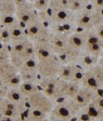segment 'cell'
I'll use <instances>...</instances> for the list:
<instances>
[{"label":"cell","instance_id":"cell-1","mask_svg":"<svg viewBox=\"0 0 103 121\" xmlns=\"http://www.w3.org/2000/svg\"><path fill=\"white\" fill-rule=\"evenodd\" d=\"M82 110L72 98H65L55 102L48 116L62 121H74L78 118Z\"/></svg>","mask_w":103,"mask_h":121},{"label":"cell","instance_id":"cell-2","mask_svg":"<svg viewBox=\"0 0 103 121\" xmlns=\"http://www.w3.org/2000/svg\"><path fill=\"white\" fill-rule=\"evenodd\" d=\"M82 87L99 93L103 88V67L94 63L83 70L79 80Z\"/></svg>","mask_w":103,"mask_h":121},{"label":"cell","instance_id":"cell-3","mask_svg":"<svg viewBox=\"0 0 103 121\" xmlns=\"http://www.w3.org/2000/svg\"><path fill=\"white\" fill-rule=\"evenodd\" d=\"M102 22V16L97 11L88 7L84 10L75 14L73 26L76 30L77 29L79 31H90Z\"/></svg>","mask_w":103,"mask_h":121},{"label":"cell","instance_id":"cell-4","mask_svg":"<svg viewBox=\"0 0 103 121\" xmlns=\"http://www.w3.org/2000/svg\"><path fill=\"white\" fill-rule=\"evenodd\" d=\"M27 36L34 43L48 42L53 30L50 26L41 20L26 26Z\"/></svg>","mask_w":103,"mask_h":121},{"label":"cell","instance_id":"cell-5","mask_svg":"<svg viewBox=\"0 0 103 121\" xmlns=\"http://www.w3.org/2000/svg\"><path fill=\"white\" fill-rule=\"evenodd\" d=\"M0 78L8 88H18L22 83L19 71L11 64L9 58L0 59Z\"/></svg>","mask_w":103,"mask_h":121},{"label":"cell","instance_id":"cell-6","mask_svg":"<svg viewBox=\"0 0 103 121\" xmlns=\"http://www.w3.org/2000/svg\"><path fill=\"white\" fill-rule=\"evenodd\" d=\"M26 103L28 108L42 111L47 115L50 114L55 105V102L47 97L40 91L28 96L26 98Z\"/></svg>","mask_w":103,"mask_h":121},{"label":"cell","instance_id":"cell-7","mask_svg":"<svg viewBox=\"0 0 103 121\" xmlns=\"http://www.w3.org/2000/svg\"><path fill=\"white\" fill-rule=\"evenodd\" d=\"M27 109V103H15L5 98L0 109V116L13 120H21L24 117Z\"/></svg>","mask_w":103,"mask_h":121},{"label":"cell","instance_id":"cell-8","mask_svg":"<svg viewBox=\"0 0 103 121\" xmlns=\"http://www.w3.org/2000/svg\"><path fill=\"white\" fill-rule=\"evenodd\" d=\"M38 84L42 93L53 102H57L62 99L59 91V78L58 77L39 78Z\"/></svg>","mask_w":103,"mask_h":121},{"label":"cell","instance_id":"cell-9","mask_svg":"<svg viewBox=\"0 0 103 121\" xmlns=\"http://www.w3.org/2000/svg\"><path fill=\"white\" fill-rule=\"evenodd\" d=\"M83 70L84 68H82V67L77 64V62L61 64L58 73V78L64 81L79 82Z\"/></svg>","mask_w":103,"mask_h":121},{"label":"cell","instance_id":"cell-10","mask_svg":"<svg viewBox=\"0 0 103 121\" xmlns=\"http://www.w3.org/2000/svg\"><path fill=\"white\" fill-rule=\"evenodd\" d=\"M68 33H65V32L53 31L52 35L49 39V43L58 57L63 56L70 50L67 44Z\"/></svg>","mask_w":103,"mask_h":121},{"label":"cell","instance_id":"cell-11","mask_svg":"<svg viewBox=\"0 0 103 121\" xmlns=\"http://www.w3.org/2000/svg\"><path fill=\"white\" fill-rule=\"evenodd\" d=\"M34 45L35 59L38 62H48V61H58L59 57L51 47L48 42L34 43Z\"/></svg>","mask_w":103,"mask_h":121},{"label":"cell","instance_id":"cell-12","mask_svg":"<svg viewBox=\"0 0 103 121\" xmlns=\"http://www.w3.org/2000/svg\"><path fill=\"white\" fill-rule=\"evenodd\" d=\"M67 44L69 49L75 53L80 56L83 55L86 46L84 31L73 30L70 32L67 36Z\"/></svg>","mask_w":103,"mask_h":121},{"label":"cell","instance_id":"cell-13","mask_svg":"<svg viewBox=\"0 0 103 121\" xmlns=\"http://www.w3.org/2000/svg\"><path fill=\"white\" fill-rule=\"evenodd\" d=\"M60 62L58 61H48V62H38L37 61V73L39 78L58 77L59 70L60 67Z\"/></svg>","mask_w":103,"mask_h":121},{"label":"cell","instance_id":"cell-14","mask_svg":"<svg viewBox=\"0 0 103 121\" xmlns=\"http://www.w3.org/2000/svg\"><path fill=\"white\" fill-rule=\"evenodd\" d=\"M15 16H16V18H17V20L19 21L20 23L22 24L25 26H29L30 24L40 20L39 14L34 9V7L16 10Z\"/></svg>","mask_w":103,"mask_h":121},{"label":"cell","instance_id":"cell-15","mask_svg":"<svg viewBox=\"0 0 103 121\" xmlns=\"http://www.w3.org/2000/svg\"><path fill=\"white\" fill-rule=\"evenodd\" d=\"M99 93L94 92V91H90L88 89H86L84 87H80L78 92L77 93V95H75L72 98L74 100V102L78 105L82 109L85 108L87 106H88L92 101L94 100V98L98 95Z\"/></svg>","mask_w":103,"mask_h":121},{"label":"cell","instance_id":"cell-16","mask_svg":"<svg viewBox=\"0 0 103 121\" xmlns=\"http://www.w3.org/2000/svg\"><path fill=\"white\" fill-rule=\"evenodd\" d=\"M81 85L77 81H64L59 79V91L62 99L73 98L78 92Z\"/></svg>","mask_w":103,"mask_h":121},{"label":"cell","instance_id":"cell-17","mask_svg":"<svg viewBox=\"0 0 103 121\" xmlns=\"http://www.w3.org/2000/svg\"><path fill=\"white\" fill-rule=\"evenodd\" d=\"M9 32L10 43L13 42L21 41L25 39H28L26 33V26L21 23H18L15 26L9 28Z\"/></svg>","mask_w":103,"mask_h":121},{"label":"cell","instance_id":"cell-18","mask_svg":"<svg viewBox=\"0 0 103 121\" xmlns=\"http://www.w3.org/2000/svg\"><path fill=\"white\" fill-rule=\"evenodd\" d=\"M5 98L15 103H26V97L18 88H8Z\"/></svg>","mask_w":103,"mask_h":121},{"label":"cell","instance_id":"cell-19","mask_svg":"<svg viewBox=\"0 0 103 121\" xmlns=\"http://www.w3.org/2000/svg\"><path fill=\"white\" fill-rule=\"evenodd\" d=\"M19 91L25 97H28L29 95L36 93L40 91L38 83H31V82H22L18 87Z\"/></svg>","mask_w":103,"mask_h":121},{"label":"cell","instance_id":"cell-20","mask_svg":"<svg viewBox=\"0 0 103 121\" xmlns=\"http://www.w3.org/2000/svg\"><path fill=\"white\" fill-rule=\"evenodd\" d=\"M67 7L70 11L77 14L88 8V3L87 0H68Z\"/></svg>","mask_w":103,"mask_h":121},{"label":"cell","instance_id":"cell-21","mask_svg":"<svg viewBox=\"0 0 103 121\" xmlns=\"http://www.w3.org/2000/svg\"><path fill=\"white\" fill-rule=\"evenodd\" d=\"M102 51H103V43H94V44H91V45L87 46L85 48L84 53L87 54L88 56H89L90 57H92L94 60H95V62H96L97 58L102 53Z\"/></svg>","mask_w":103,"mask_h":121},{"label":"cell","instance_id":"cell-22","mask_svg":"<svg viewBox=\"0 0 103 121\" xmlns=\"http://www.w3.org/2000/svg\"><path fill=\"white\" fill-rule=\"evenodd\" d=\"M0 22L2 24L3 27L10 28L15 26L16 24L20 23L17 20L15 14H7V15H0Z\"/></svg>","mask_w":103,"mask_h":121},{"label":"cell","instance_id":"cell-23","mask_svg":"<svg viewBox=\"0 0 103 121\" xmlns=\"http://www.w3.org/2000/svg\"><path fill=\"white\" fill-rule=\"evenodd\" d=\"M25 113H26V115H25L26 118L33 121H42L43 119H46V117H48V115L45 113L44 112L30 108H28Z\"/></svg>","mask_w":103,"mask_h":121},{"label":"cell","instance_id":"cell-24","mask_svg":"<svg viewBox=\"0 0 103 121\" xmlns=\"http://www.w3.org/2000/svg\"><path fill=\"white\" fill-rule=\"evenodd\" d=\"M32 4L38 13H45L49 9L51 0H34Z\"/></svg>","mask_w":103,"mask_h":121},{"label":"cell","instance_id":"cell-25","mask_svg":"<svg viewBox=\"0 0 103 121\" xmlns=\"http://www.w3.org/2000/svg\"><path fill=\"white\" fill-rule=\"evenodd\" d=\"M15 9L14 4H7L0 0V15H7V14H15Z\"/></svg>","mask_w":103,"mask_h":121},{"label":"cell","instance_id":"cell-26","mask_svg":"<svg viewBox=\"0 0 103 121\" xmlns=\"http://www.w3.org/2000/svg\"><path fill=\"white\" fill-rule=\"evenodd\" d=\"M13 3L16 10L28 9V8L33 7V4H30L29 2H28L27 0H13Z\"/></svg>","mask_w":103,"mask_h":121},{"label":"cell","instance_id":"cell-27","mask_svg":"<svg viewBox=\"0 0 103 121\" xmlns=\"http://www.w3.org/2000/svg\"><path fill=\"white\" fill-rule=\"evenodd\" d=\"M90 9H94L95 11H101L103 10V0H92L89 3Z\"/></svg>","mask_w":103,"mask_h":121},{"label":"cell","instance_id":"cell-28","mask_svg":"<svg viewBox=\"0 0 103 121\" xmlns=\"http://www.w3.org/2000/svg\"><path fill=\"white\" fill-rule=\"evenodd\" d=\"M9 58V45L0 40V59Z\"/></svg>","mask_w":103,"mask_h":121},{"label":"cell","instance_id":"cell-29","mask_svg":"<svg viewBox=\"0 0 103 121\" xmlns=\"http://www.w3.org/2000/svg\"><path fill=\"white\" fill-rule=\"evenodd\" d=\"M94 33L96 34V36L99 38V39L103 43V22L101 24H99L98 26L93 29Z\"/></svg>","mask_w":103,"mask_h":121},{"label":"cell","instance_id":"cell-30","mask_svg":"<svg viewBox=\"0 0 103 121\" xmlns=\"http://www.w3.org/2000/svg\"><path fill=\"white\" fill-rule=\"evenodd\" d=\"M7 90H8V87L5 84V83H4V81L2 80V78H0V95L3 96V97H5Z\"/></svg>","mask_w":103,"mask_h":121},{"label":"cell","instance_id":"cell-31","mask_svg":"<svg viewBox=\"0 0 103 121\" xmlns=\"http://www.w3.org/2000/svg\"><path fill=\"white\" fill-rule=\"evenodd\" d=\"M4 100H5V97H3V96H1V95H0V109H1V108H2Z\"/></svg>","mask_w":103,"mask_h":121},{"label":"cell","instance_id":"cell-32","mask_svg":"<svg viewBox=\"0 0 103 121\" xmlns=\"http://www.w3.org/2000/svg\"><path fill=\"white\" fill-rule=\"evenodd\" d=\"M1 1L4 3H7V4H14L13 0H1Z\"/></svg>","mask_w":103,"mask_h":121},{"label":"cell","instance_id":"cell-33","mask_svg":"<svg viewBox=\"0 0 103 121\" xmlns=\"http://www.w3.org/2000/svg\"><path fill=\"white\" fill-rule=\"evenodd\" d=\"M21 121H33V120H31V119H28V118H26V117H23L22 119V120Z\"/></svg>","mask_w":103,"mask_h":121},{"label":"cell","instance_id":"cell-34","mask_svg":"<svg viewBox=\"0 0 103 121\" xmlns=\"http://www.w3.org/2000/svg\"><path fill=\"white\" fill-rule=\"evenodd\" d=\"M42 121H53V119H51V118H50V117H46V119H43V120H42Z\"/></svg>","mask_w":103,"mask_h":121},{"label":"cell","instance_id":"cell-35","mask_svg":"<svg viewBox=\"0 0 103 121\" xmlns=\"http://www.w3.org/2000/svg\"><path fill=\"white\" fill-rule=\"evenodd\" d=\"M2 29H3V26H2V24H1V22H0V33H1Z\"/></svg>","mask_w":103,"mask_h":121},{"label":"cell","instance_id":"cell-36","mask_svg":"<svg viewBox=\"0 0 103 121\" xmlns=\"http://www.w3.org/2000/svg\"><path fill=\"white\" fill-rule=\"evenodd\" d=\"M27 1H28V2H29V3H30V4H33L34 1V0H27Z\"/></svg>","mask_w":103,"mask_h":121},{"label":"cell","instance_id":"cell-37","mask_svg":"<svg viewBox=\"0 0 103 121\" xmlns=\"http://www.w3.org/2000/svg\"><path fill=\"white\" fill-rule=\"evenodd\" d=\"M99 121H103V118H101V119H99Z\"/></svg>","mask_w":103,"mask_h":121}]
</instances>
